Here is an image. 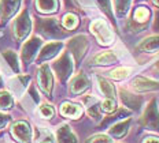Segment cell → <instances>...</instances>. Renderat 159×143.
Returning <instances> with one entry per match:
<instances>
[{
	"label": "cell",
	"mask_w": 159,
	"mask_h": 143,
	"mask_svg": "<svg viewBox=\"0 0 159 143\" xmlns=\"http://www.w3.org/2000/svg\"><path fill=\"white\" fill-rule=\"evenodd\" d=\"M130 123H132V119H126V120L115 123V124L111 125L110 129H108V134H110V136H112L114 139H122L129 132Z\"/></svg>",
	"instance_id": "obj_20"
},
{
	"label": "cell",
	"mask_w": 159,
	"mask_h": 143,
	"mask_svg": "<svg viewBox=\"0 0 159 143\" xmlns=\"http://www.w3.org/2000/svg\"><path fill=\"white\" fill-rule=\"evenodd\" d=\"M22 0H0V19L2 22H7L10 18L15 15L21 6Z\"/></svg>",
	"instance_id": "obj_12"
},
{
	"label": "cell",
	"mask_w": 159,
	"mask_h": 143,
	"mask_svg": "<svg viewBox=\"0 0 159 143\" xmlns=\"http://www.w3.org/2000/svg\"><path fill=\"white\" fill-rule=\"evenodd\" d=\"M62 46H63L62 42H51V44H47L44 48L41 49V52H40L37 61L43 63V61H47V60H49V59L55 57V56L59 53V51L62 49Z\"/></svg>",
	"instance_id": "obj_19"
},
{
	"label": "cell",
	"mask_w": 159,
	"mask_h": 143,
	"mask_svg": "<svg viewBox=\"0 0 159 143\" xmlns=\"http://www.w3.org/2000/svg\"><path fill=\"white\" fill-rule=\"evenodd\" d=\"M136 49L140 53H150V55L159 52V36H154V37H148L143 40L136 46Z\"/></svg>",
	"instance_id": "obj_17"
},
{
	"label": "cell",
	"mask_w": 159,
	"mask_h": 143,
	"mask_svg": "<svg viewBox=\"0 0 159 143\" xmlns=\"http://www.w3.org/2000/svg\"><path fill=\"white\" fill-rule=\"evenodd\" d=\"M139 2H141V0H139Z\"/></svg>",
	"instance_id": "obj_41"
},
{
	"label": "cell",
	"mask_w": 159,
	"mask_h": 143,
	"mask_svg": "<svg viewBox=\"0 0 159 143\" xmlns=\"http://www.w3.org/2000/svg\"><path fill=\"white\" fill-rule=\"evenodd\" d=\"M89 29H91V33L95 36V38L98 40V42L100 45L107 46V45L114 44L115 36L103 19H95L91 23V27Z\"/></svg>",
	"instance_id": "obj_3"
},
{
	"label": "cell",
	"mask_w": 159,
	"mask_h": 143,
	"mask_svg": "<svg viewBox=\"0 0 159 143\" xmlns=\"http://www.w3.org/2000/svg\"><path fill=\"white\" fill-rule=\"evenodd\" d=\"M87 143H114L112 139L107 135H103V134H98V135H93L91 138H88Z\"/></svg>",
	"instance_id": "obj_35"
},
{
	"label": "cell",
	"mask_w": 159,
	"mask_h": 143,
	"mask_svg": "<svg viewBox=\"0 0 159 143\" xmlns=\"http://www.w3.org/2000/svg\"><path fill=\"white\" fill-rule=\"evenodd\" d=\"M151 2H152V4H154V6L159 7V0H151Z\"/></svg>",
	"instance_id": "obj_40"
},
{
	"label": "cell",
	"mask_w": 159,
	"mask_h": 143,
	"mask_svg": "<svg viewBox=\"0 0 159 143\" xmlns=\"http://www.w3.org/2000/svg\"><path fill=\"white\" fill-rule=\"evenodd\" d=\"M152 69H154L155 72H159V60H158V61L154 64V67H152Z\"/></svg>",
	"instance_id": "obj_39"
},
{
	"label": "cell",
	"mask_w": 159,
	"mask_h": 143,
	"mask_svg": "<svg viewBox=\"0 0 159 143\" xmlns=\"http://www.w3.org/2000/svg\"><path fill=\"white\" fill-rule=\"evenodd\" d=\"M61 113L62 116L69 119H78L82 115V108L77 104H71V102H63L61 105Z\"/></svg>",
	"instance_id": "obj_21"
},
{
	"label": "cell",
	"mask_w": 159,
	"mask_h": 143,
	"mask_svg": "<svg viewBox=\"0 0 159 143\" xmlns=\"http://www.w3.org/2000/svg\"><path fill=\"white\" fill-rule=\"evenodd\" d=\"M56 143H78V139L70 125L62 124L56 129Z\"/></svg>",
	"instance_id": "obj_15"
},
{
	"label": "cell",
	"mask_w": 159,
	"mask_h": 143,
	"mask_svg": "<svg viewBox=\"0 0 159 143\" xmlns=\"http://www.w3.org/2000/svg\"><path fill=\"white\" fill-rule=\"evenodd\" d=\"M8 121H10V116L0 113V129L4 128L6 125H7V123H8Z\"/></svg>",
	"instance_id": "obj_36"
},
{
	"label": "cell",
	"mask_w": 159,
	"mask_h": 143,
	"mask_svg": "<svg viewBox=\"0 0 159 143\" xmlns=\"http://www.w3.org/2000/svg\"><path fill=\"white\" fill-rule=\"evenodd\" d=\"M132 0H115V10L119 16H125L130 8Z\"/></svg>",
	"instance_id": "obj_29"
},
{
	"label": "cell",
	"mask_w": 159,
	"mask_h": 143,
	"mask_svg": "<svg viewBox=\"0 0 159 143\" xmlns=\"http://www.w3.org/2000/svg\"><path fill=\"white\" fill-rule=\"evenodd\" d=\"M140 125L150 131H159V109L157 99H151L140 117Z\"/></svg>",
	"instance_id": "obj_2"
},
{
	"label": "cell",
	"mask_w": 159,
	"mask_h": 143,
	"mask_svg": "<svg viewBox=\"0 0 159 143\" xmlns=\"http://www.w3.org/2000/svg\"><path fill=\"white\" fill-rule=\"evenodd\" d=\"M40 46H41V40L37 38V37H33L32 40H29V41L24 45L21 57H22V61H24L25 65H29L33 61V59H34L36 55H37Z\"/></svg>",
	"instance_id": "obj_9"
},
{
	"label": "cell",
	"mask_w": 159,
	"mask_h": 143,
	"mask_svg": "<svg viewBox=\"0 0 159 143\" xmlns=\"http://www.w3.org/2000/svg\"><path fill=\"white\" fill-rule=\"evenodd\" d=\"M3 57H4V60L7 61V64L10 65V68H11L15 74H18V72H19V63H18V57H16L15 52H12V51L3 52Z\"/></svg>",
	"instance_id": "obj_25"
},
{
	"label": "cell",
	"mask_w": 159,
	"mask_h": 143,
	"mask_svg": "<svg viewBox=\"0 0 159 143\" xmlns=\"http://www.w3.org/2000/svg\"><path fill=\"white\" fill-rule=\"evenodd\" d=\"M59 7L58 0H36V8L43 14H52Z\"/></svg>",
	"instance_id": "obj_22"
},
{
	"label": "cell",
	"mask_w": 159,
	"mask_h": 143,
	"mask_svg": "<svg viewBox=\"0 0 159 143\" xmlns=\"http://www.w3.org/2000/svg\"><path fill=\"white\" fill-rule=\"evenodd\" d=\"M62 25L65 26V29H67V30H73V29L77 27L78 25V18L75 16L74 14H66L63 16V19H62Z\"/></svg>",
	"instance_id": "obj_28"
},
{
	"label": "cell",
	"mask_w": 159,
	"mask_h": 143,
	"mask_svg": "<svg viewBox=\"0 0 159 143\" xmlns=\"http://www.w3.org/2000/svg\"><path fill=\"white\" fill-rule=\"evenodd\" d=\"M52 68H54L56 76H58V79L61 82H66L69 78H70V75L73 74V61H71V56L70 53L65 52L63 55L61 56V57L58 59L54 65H52Z\"/></svg>",
	"instance_id": "obj_5"
},
{
	"label": "cell",
	"mask_w": 159,
	"mask_h": 143,
	"mask_svg": "<svg viewBox=\"0 0 159 143\" xmlns=\"http://www.w3.org/2000/svg\"><path fill=\"white\" fill-rule=\"evenodd\" d=\"M100 108L103 112H107V113H112L117 111V104H115L114 99L111 98H106L103 102L100 104Z\"/></svg>",
	"instance_id": "obj_33"
},
{
	"label": "cell",
	"mask_w": 159,
	"mask_h": 143,
	"mask_svg": "<svg viewBox=\"0 0 159 143\" xmlns=\"http://www.w3.org/2000/svg\"><path fill=\"white\" fill-rule=\"evenodd\" d=\"M34 132H36V143H54L55 142L54 134L47 127L37 125Z\"/></svg>",
	"instance_id": "obj_23"
},
{
	"label": "cell",
	"mask_w": 159,
	"mask_h": 143,
	"mask_svg": "<svg viewBox=\"0 0 159 143\" xmlns=\"http://www.w3.org/2000/svg\"><path fill=\"white\" fill-rule=\"evenodd\" d=\"M98 3H99V6H100L102 11H103L104 14L107 15L112 22H114V15H112V11H111V3H110V0H98Z\"/></svg>",
	"instance_id": "obj_34"
},
{
	"label": "cell",
	"mask_w": 159,
	"mask_h": 143,
	"mask_svg": "<svg viewBox=\"0 0 159 143\" xmlns=\"http://www.w3.org/2000/svg\"><path fill=\"white\" fill-rule=\"evenodd\" d=\"M152 30L159 33V11H157V14H155V19H154V23H152Z\"/></svg>",
	"instance_id": "obj_37"
},
{
	"label": "cell",
	"mask_w": 159,
	"mask_h": 143,
	"mask_svg": "<svg viewBox=\"0 0 159 143\" xmlns=\"http://www.w3.org/2000/svg\"><path fill=\"white\" fill-rule=\"evenodd\" d=\"M119 98H121L122 104L130 111H140L141 105H143V97L134 94V93H130L126 89L119 90Z\"/></svg>",
	"instance_id": "obj_11"
},
{
	"label": "cell",
	"mask_w": 159,
	"mask_h": 143,
	"mask_svg": "<svg viewBox=\"0 0 159 143\" xmlns=\"http://www.w3.org/2000/svg\"><path fill=\"white\" fill-rule=\"evenodd\" d=\"M37 83H39V87L41 89V91L47 97H51L52 89H54V76H52V72L48 65L45 64L40 65L37 71Z\"/></svg>",
	"instance_id": "obj_6"
},
{
	"label": "cell",
	"mask_w": 159,
	"mask_h": 143,
	"mask_svg": "<svg viewBox=\"0 0 159 143\" xmlns=\"http://www.w3.org/2000/svg\"><path fill=\"white\" fill-rule=\"evenodd\" d=\"M91 86L89 78L84 72H80L78 75H75L70 82V94L71 95H80L82 93H85Z\"/></svg>",
	"instance_id": "obj_13"
},
{
	"label": "cell",
	"mask_w": 159,
	"mask_h": 143,
	"mask_svg": "<svg viewBox=\"0 0 159 143\" xmlns=\"http://www.w3.org/2000/svg\"><path fill=\"white\" fill-rule=\"evenodd\" d=\"M118 60V56L114 51H104L95 55L91 59V65H110Z\"/></svg>",
	"instance_id": "obj_16"
},
{
	"label": "cell",
	"mask_w": 159,
	"mask_h": 143,
	"mask_svg": "<svg viewBox=\"0 0 159 143\" xmlns=\"http://www.w3.org/2000/svg\"><path fill=\"white\" fill-rule=\"evenodd\" d=\"M150 18V11L145 7H139L133 14V19L137 23H145Z\"/></svg>",
	"instance_id": "obj_30"
},
{
	"label": "cell",
	"mask_w": 159,
	"mask_h": 143,
	"mask_svg": "<svg viewBox=\"0 0 159 143\" xmlns=\"http://www.w3.org/2000/svg\"><path fill=\"white\" fill-rule=\"evenodd\" d=\"M84 104L87 106V112H88L89 117L93 119L95 121H100L102 120V108H100L99 99L93 97V95H88V97L84 98Z\"/></svg>",
	"instance_id": "obj_14"
},
{
	"label": "cell",
	"mask_w": 159,
	"mask_h": 143,
	"mask_svg": "<svg viewBox=\"0 0 159 143\" xmlns=\"http://www.w3.org/2000/svg\"><path fill=\"white\" fill-rule=\"evenodd\" d=\"M143 143H159V138L157 136H148V138H145Z\"/></svg>",
	"instance_id": "obj_38"
},
{
	"label": "cell",
	"mask_w": 159,
	"mask_h": 143,
	"mask_svg": "<svg viewBox=\"0 0 159 143\" xmlns=\"http://www.w3.org/2000/svg\"><path fill=\"white\" fill-rule=\"evenodd\" d=\"M12 105H14V98H12L11 93L0 91V109L6 111V109L12 108Z\"/></svg>",
	"instance_id": "obj_27"
},
{
	"label": "cell",
	"mask_w": 159,
	"mask_h": 143,
	"mask_svg": "<svg viewBox=\"0 0 159 143\" xmlns=\"http://www.w3.org/2000/svg\"><path fill=\"white\" fill-rule=\"evenodd\" d=\"M132 72V68L130 67H119V68H115L112 71L108 72V76L114 81H122V79L128 78Z\"/></svg>",
	"instance_id": "obj_26"
},
{
	"label": "cell",
	"mask_w": 159,
	"mask_h": 143,
	"mask_svg": "<svg viewBox=\"0 0 159 143\" xmlns=\"http://www.w3.org/2000/svg\"><path fill=\"white\" fill-rule=\"evenodd\" d=\"M11 134L14 136V139L19 143H30L32 139V128L29 125V123L24 120L15 121L11 125Z\"/></svg>",
	"instance_id": "obj_8"
},
{
	"label": "cell",
	"mask_w": 159,
	"mask_h": 143,
	"mask_svg": "<svg viewBox=\"0 0 159 143\" xmlns=\"http://www.w3.org/2000/svg\"><path fill=\"white\" fill-rule=\"evenodd\" d=\"M130 87L134 91L139 93H147V91H157L159 90V83L157 81H152L150 78L144 76H136L130 82Z\"/></svg>",
	"instance_id": "obj_10"
},
{
	"label": "cell",
	"mask_w": 159,
	"mask_h": 143,
	"mask_svg": "<svg viewBox=\"0 0 159 143\" xmlns=\"http://www.w3.org/2000/svg\"><path fill=\"white\" fill-rule=\"evenodd\" d=\"M69 51L73 56H74L75 61H80L82 57H84L85 52H87L88 49V38L87 36L84 34H80V36H75V37H73L70 41H69Z\"/></svg>",
	"instance_id": "obj_7"
},
{
	"label": "cell",
	"mask_w": 159,
	"mask_h": 143,
	"mask_svg": "<svg viewBox=\"0 0 159 143\" xmlns=\"http://www.w3.org/2000/svg\"><path fill=\"white\" fill-rule=\"evenodd\" d=\"M30 29H32L30 16H29V12L25 10V11H22L18 18L15 19L14 25H12V34H14L16 41L21 42L29 36Z\"/></svg>",
	"instance_id": "obj_4"
},
{
	"label": "cell",
	"mask_w": 159,
	"mask_h": 143,
	"mask_svg": "<svg viewBox=\"0 0 159 143\" xmlns=\"http://www.w3.org/2000/svg\"><path fill=\"white\" fill-rule=\"evenodd\" d=\"M98 85H99V89H100L102 94H103L106 98L114 99V97H115V87L111 85L110 82L106 81V79L102 78V76H98Z\"/></svg>",
	"instance_id": "obj_24"
},
{
	"label": "cell",
	"mask_w": 159,
	"mask_h": 143,
	"mask_svg": "<svg viewBox=\"0 0 159 143\" xmlns=\"http://www.w3.org/2000/svg\"><path fill=\"white\" fill-rule=\"evenodd\" d=\"M30 81V76L28 75H16L15 78H12L11 81L8 82V86L11 89V91L14 93L15 95H22L24 91L28 87V82Z\"/></svg>",
	"instance_id": "obj_18"
},
{
	"label": "cell",
	"mask_w": 159,
	"mask_h": 143,
	"mask_svg": "<svg viewBox=\"0 0 159 143\" xmlns=\"http://www.w3.org/2000/svg\"><path fill=\"white\" fill-rule=\"evenodd\" d=\"M39 113L43 119H52L55 115V109L49 104H41L39 106Z\"/></svg>",
	"instance_id": "obj_31"
},
{
	"label": "cell",
	"mask_w": 159,
	"mask_h": 143,
	"mask_svg": "<svg viewBox=\"0 0 159 143\" xmlns=\"http://www.w3.org/2000/svg\"><path fill=\"white\" fill-rule=\"evenodd\" d=\"M128 115H129V112L126 111V109H118L115 115H111V116H108V117L106 119V120H103V121H102V125H106V124H108V123H111V121L119 120V119L125 117V116H128Z\"/></svg>",
	"instance_id": "obj_32"
},
{
	"label": "cell",
	"mask_w": 159,
	"mask_h": 143,
	"mask_svg": "<svg viewBox=\"0 0 159 143\" xmlns=\"http://www.w3.org/2000/svg\"><path fill=\"white\" fill-rule=\"evenodd\" d=\"M36 29H37V33H40L44 38H49V40L62 38L67 34L65 30H62L59 22L54 18L37 19L36 21Z\"/></svg>",
	"instance_id": "obj_1"
}]
</instances>
